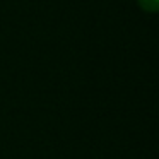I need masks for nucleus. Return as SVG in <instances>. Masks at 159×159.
Wrapping results in <instances>:
<instances>
[{"label": "nucleus", "mask_w": 159, "mask_h": 159, "mask_svg": "<svg viewBox=\"0 0 159 159\" xmlns=\"http://www.w3.org/2000/svg\"><path fill=\"white\" fill-rule=\"evenodd\" d=\"M139 7L145 12H151V14H156L159 11V0H137Z\"/></svg>", "instance_id": "nucleus-1"}]
</instances>
